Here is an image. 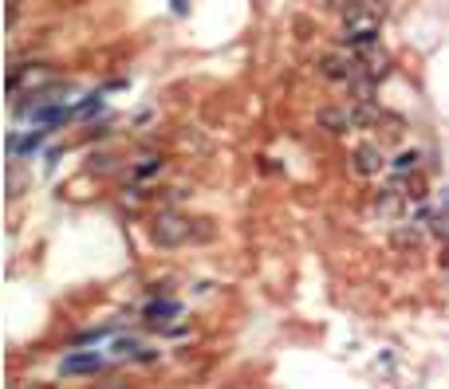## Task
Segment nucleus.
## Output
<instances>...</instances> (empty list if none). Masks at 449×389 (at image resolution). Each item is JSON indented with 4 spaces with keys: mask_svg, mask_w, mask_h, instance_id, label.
<instances>
[{
    "mask_svg": "<svg viewBox=\"0 0 449 389\" xmlns=\"http://www.w3.org/2000/svg\"><path fill=\"white\" fill-rule=\"evenodd\" d=\"M51 79H56V67H44V63H36V67H24V71H12L8 75V90H44L51 87Z\"/></svg>",
    "mask_w": 449,
    "mask_h": 389,
    "instance_id": "4",
    "label": "nucleus"
},
{
    "mask_svg": "<svg viewBox=\"0 0 449 389\" xmlns=\"http://www.w3.org/2000/svg\"><path fill=\"white\" fill-rule=\"evenodd\" d=\"M103 369V354H67V358L60 362V374H67V378H87V374H99Z\"/></svg>",
    "mask_w": 449,
    "mask_h": 389,
    "instance_id": "6",
    "label": "nucleus"
},
{
    "mask_svg": "<svg viewBox=\"0 0 449 389\" xmlns=\"http://www.w3.org/2000/svg\"><path fill=\"white\" fill-rule=\"evenodd\" d=\"M142 315H146L150 327H158V330H162V327H170L174 319H181L186 310H181V303H174V299H150Z\"/></svg>",
    "mask_w": 449,
    "mask_h": 389,
    "instance_id": "5",
    "label": "nucleus"
},
{
    "mask_svg": "<svg viewBox=\"0 0 449 389\" xmlns=\"http://www.w3.org/2000/svg\"><path fill=\"white\" fill-rule=\"evenodd\" d=\"M158 170H162V158L158 153H146V161L134 165V177H150V173H158Z\"/></svg>",
    "mask_w": 449,
    "mask_h": 389,
    "instance_id": "15",
    "label": "nucleus"
},
{
    "mask_svg": "<svg viewBox=\"0 0 449 389\" xmlns=\"http://www.w3.org/2000/svg\"><path fill=\"white\" fill-rule=\"evenodd\" d=\"M320 126L327 130V134L355 130V126H351V110H343V107H323V110H320Z\"/></svg>",
    "mask_w": 449,
    "mask_h": 389,
    "instance_id": "9",
    "label": "nucleus"
},
{
    "mask_svg": "<svg viewBox=\"0 0 449 389\" xmlns=\"http://www.w3.org/2000/svg\"><path fill=\"white\" fill-rule=\"evenodd\" d=\"M122 161L110 158V153H95V158H87V173H115Z\"/></svg>",
    "mask_w": 449,
    "mask_h": 389,
    "instance_id": "12",
    "label": "nucleus"
},
{
    "mask_svg": "<svg viewBox=\"0 0 449 389\" xmlns=\"http://www.w3.org/2000/svg\"><path fill=\"white\" fill-rule=\"evenodd\" d=\"M363 71L359 55H347V51H323L320 55V75L331 83H351Z\"/></svg>",
    "mask_w": 449,
    "mask_h": 389,
    "instance_id": "3",
    "label": "nucleus"
},
{
    "mask_svg": "<svg viewBox=\"0 0 449 389\" xmlns=\"http://www.w3.org/2000/svg\"><path fill=\"white\" fill-rule=\"evenodd\" d=\"M418 158H422L418 150H402L398 158L390 161V170H394V173H414V170H418Z\"/></svg>",
    "mask_w": 449,
    "mask_h": 389,
    "instance_id": "13",
    "label": "nucleus"
},
{
    "mask_svg": "<svg viewBox=\"0 0 449 389\" xmlns=\"http://www.w3.org/2000/svg\"><path fill=\"white\" fill-rule=\"evenodd\" d=\"M170 12L174 16H186V12H190V0H170Z\"/></svg>",
    "mask_w": 449,
    "mask_h": 389,
    "instance_id": "16",
    "label": "nucleus"
},
{
    "mask_svg": "<svg viewBox=\"0 0 449 389\" xmlns=\"http://www.w3.org/2000/svg\"><path fill=\"white\" fill-rule=\"evenodd\" d=\"M379 118H382V110H379V102H375V99H367V102H355V110H351V126H355V130H367V126H375Z\"/></svg>",
    "mask_w": 449,
    "mask_h": 389,
    "instance_id": "10",
    "label": "nucleus"
},
{
    "mask_svg": "<svg viewBox=\"0 0 449 389\" xmlns=\"http://www.w3.org/2000/svg\"><path fill=\"white\" fill-rule=\"evenodd\" d=\"M375 83H379V79H375V75H367V71H363V75H355V79L347 83V87H351V99H355V102L375 99Z\"/></svg>",
    "mask_w": 449,
    "mask_h": 389,
    "instance_id": "11",
    "label": "nucleus"
},
{
    "mask_svg": "<svg viewBox=\"0 0 449 389\" xmlns=\"http://www.w3.org/2000/svg\"><path fill=\"white\" fill-rule=\"evenodd\" d=\"M382 32V12L375 8V0H343V24H339V40L351 48H370L379 43Z\"/></svg>",
    "mask_w": 449,
    "mask_h": 389,
    "instance_id": "1",
    "label": "nucleus"
},
{
    "mask_svg": "<svg viewBox=\"0 0 449 389\" xmlns=\"http://www.w3.org/2000/svg\"><path fill=\"white\" fill-rule=\"evenodd\" d=\"M32 118H36V130H60L63 122H71V110L63 102H51V107H40Z\"/></svg>",
    "mask_w": 449,
    "mask_h": 389,
    "instance_id": "8",
    "label": "nucleus"
},
{
    "mask_svg": "<svg viewBox=\"0 0 449 389\" xmlns=\"http://www.w3.org/2000/svg\"><path fill=\"white\" fill-rule=\"evenodd\" d=\"M351 165H355V173H359V177H375V173L386 170V158H382L379 146H359V150H355V158H351Z\"/></svg>",
    "mask_w": 449,
    "mask_h": 389,
    "instance_id": "7",
    "label": "nucleus"
},
{
    "mask_svg": "<svg viewBox=\"0 0 449 389\" xmlns=\"http://www.w3.org/2000/svg\"><path fill=\"white\" fill-rule=\"evenodd\" d=\"M190 224L193 220H186L181 212H154V220H150V240L154 244H162V248H181L186 240H190Z\"/></svg>",
    "mask_w": 449,
    "mask_h": 389,
    "instance_id": "2",
    "label": "nucleus"
},
{
    "mask_svg": "<svg viewBox=\"0 0 449 389\" xmlns=\"http://www.w3.org/2000/svg\"><path fill=\"white\" fill-rule=\"evenodd\" d=\"M209 236H213V220H209V217H193L190 240H209Z\"/></svg>",
    "mask_w": 449,
    "mask_h": 389,
    "instance_id": "14",
    "label": "nucleus"
}]
</instances>
